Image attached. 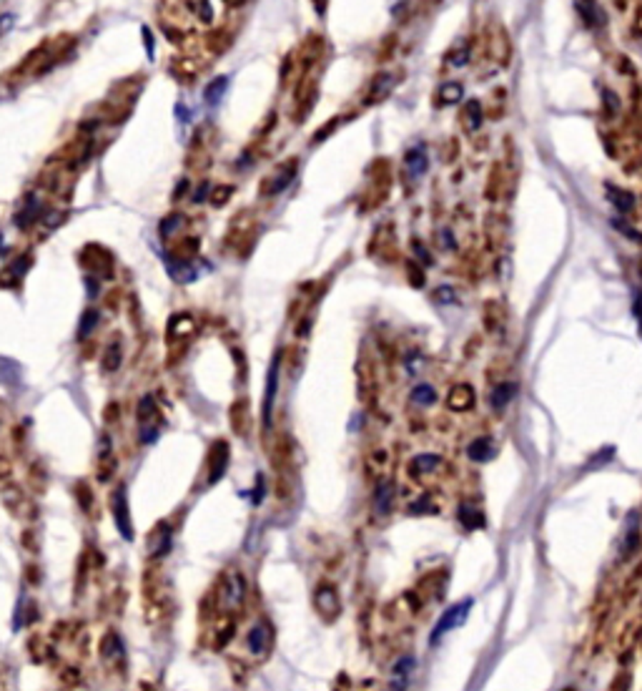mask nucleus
<instances>
[{
  "label": "nucleus",
  "mask_w": 642,
  "mask_h": 691,
  "mask_svg": "<svg viewBox=\"0 0 642 691\" xmlns=\"http://www.w3.org/2000/svg\"><path fill=\"white\" fill-rule=\"evenodd\" d=\"M471 603H474V601L464 599V601H460V603H454L451 609L444 611V613H441V619L437 621L434 631L430 633L431 644H440V639L444 636V633H450L451 629H460L461 623L467 621V613L471 611Z\"/></svg>",
  "instance_id": "nucleus-1"
},
{
  "label": "nucleus",
  "mask_w": 642,
  "mask_h": 691,
  "mask_svg": "<svg viewBox=\"0 0 642 691\" xmlns=\"http://www.w3.org/2000/svg\"><path fill=\"white\" fill-rule=\"evenodd\" d=\"M113 516H116V526H119L120 536L126 540H133V526H130V513H129V500H126V488L120 486L113 496Z\"/></svg>",
  "instance_id": "nucleus-2"
},
{
  "label": "nucleus",
  "mask_w": 642,
  "mask_h": 691,
  "mask_svg": "<svg viewBox=\"0 0 642 691\" xmlns=\"http://www.w3.org/2000/svg\"><path fill=\"white\" fill-rule=\"evenodd\" d=\"M316 609L326 621L337 619L339 616V596H337V591L329 589V586H324V589L316 591Z\"/></svg>",
  "instance_id": "nucleus-3"
},
{
  "label": "nucleus",
  "mask_w": 642,
  "mask_h": 691,
  "mask_svg": "<svg viewBox=\"0 0 642 691\" xmlns=\"http://www.w3.org/2000/svg\"><path fill=\"white\" fill-rule=\"evenodd\" d=\"M276 385H279V355L274 357V362H271L266 395H264V425L266 427L271 423V407H274V397H276Z\"/></svg>",
  "instance_id": "nucleus-4"
},
{
  "label": "nucleus",
  "mask_w": 642,
  "mask_h": 691,
  "mask_svg": "<svg viewBox=\"0 0 642 691\" xmlns=\"http://www.w3.org/2000/svg\"><path fill=\"white\" fill-rule=\"evenodd\" d=\"M271 644V631L266 623H256L254 629L249 631V651L254 656H261V654H266Z\"/></svg>",
  "instance_id": "nucleus-5"
},
{
  "label": "nucleus",
  "mask_w": 642,
  "mask_h": 691,
  "mask_svg": "<svg viewBox=\"0 0 642 691\" xmlns=\"http://www.w3.org/2000/svg\"><path fill=\"white\" fill-rule=\"evenodd\" d=\"M427 153H424V149L421 146H417V149H411L409 153H407V172H409L411 179H419L421 173L427 172Z\"/></svg>",
  "instance_id": "nucleus-6"
},
{
  "label": "nucleus",
  "mask_w": 642,
  "mask_h": 691,
  "mask_svg": "<svg viewBox=\"0 0 642 691\" xmlns=\"http://www.w3.org/2000/svg\"><path fill=\"white\" fill-rule=\"evenodd\" d=\"M391 496H394V488H391V483H379L377 490H374V508L377 513H389L391 508Z\"/></svg>",
  "instance_id": "nucleus-7"
},
{
  "label": "nucleus",
  "mask_w": 642,
  "mask_h": 691,
  "mask_svg": "<svg viewBox=\"0 0 642 691\" xmlns=\"http://www.w3.org/2000/svg\"><path fill=\"white\" fill-rule=\"evenodd\" d=\"M226 89H229V79H226V76H221V79H213V81L206 86V91H203V99H206V103H209V106H216V103L223 99Z\"/></svg>",
  "instance_id": "nucleus-8"
},
{
  "label": "nucleus",
  "mask_w": 642,
  "mask_h": 691,
  "mask_svg": "<svg viewBox=\"0 0 642 691\" xmlns=\"http://www.w3.org/2000/svg\"><path fill=\"white\" fill-rule=\"evenodd\" d=\"M577 11L585 16V21L595 23V26H602L605 23V13L600 11V5H597V0H580L577 3Z\"/></svg>",
  "instance_id": "nucleus-9"
},
{
  "label": "nucleus",
  "mask_w": 642,
  "mask_h": 691,
  "mask_svg": "<svg viewBox=\"0 0 642 691\" xmlns=\"http://www.w3.org/2000/svg\"><path fill=\"white\" fill-rule=\"evenodd\" d=\"M512 393H514V387H512L510 382H502V385H497L490 393V405L494 407V410H504L507 403L512 400Z\"/></svg>",
  "instance_id": "nucleus-10"
},
{
  "label": "nucleus",
  "mask_w": 642,
  "mask_h": 691,
  "mask_svg": "<svg viewBox=\"0 0 642 691\" xmlns=\"http://www.w3.org/2000/svg\"><path fill=\"white\" fill-rule=\"evenodd\" d=\"M461 96H464V89H461V83H457V81L441 83L440 101L444 103V106H450V103H460Z\"/></svg>",
  "instance_id": "nucleus-11"
},
{
  "label": "nucleus",
  "mask_w": 642,
  "mask_h": 691,
  "mask_svg": "<svg viewBox=\"0 0 642 691\" xmlns=\"http://www.w3.org/2000/svg\"><path fill=\"white\" fill-rule=\"evenodd\" d=\"M607 196H610V202L617 206V212H630L632 204H635L632 194L622 192V189H617V186H607Z\"/></svg>",
  "instance_id": "nucleus-12"
},
{
  "label": "nucleus",
  "mask_w": 642,
  "mask_h": 691,
  "mask_svg": "<svg viewBox=\"0 0 642 691\" xmlns=\"http://www.w3.org/2000/svg\"><path fill=\"white\" fill-rule=\"evenodd\" d=\"M471 397H474L471 387H467V385L454 387V390L450 393V405L454 407V410H467V407H470Z\"/></svg>",
  "instance_id": "nucleus-13"
},
{
  "label": "nucleus",
  "mask_w": 642,
  "mask_h": 691,
  "mask_svg": "<svg viewBox=\"0 0 642 691\" xmlns=\"http://www.w3.org/2000/svg\"><path fill=\"white\" fill-rule=\"evenodd\" d=\"M492 455V443L487 437H480V440H474L470 445V457L471 460H477V463H487Z\"/></svg>",
  "instance_id": "nucleus-14"
},
{
  "label": "nucleus",
  "mask_w": 642,
  "mask_h": 691,
  "mask_svg": "<svg viewBox=\"0 0 642 691\" xmlns=\"http://www.w3.org/2000/svg\"><path fill=\"white\" fill-rule=\"evenodd\" d=\"M294 173H296V166L291 163V166H286L284 172L276 173V176H274V182H271V186H269V189H266V192H269V194H279L281 189H286V186H289V183H291V179H294Z\"/></svg>",
  "instance_id": "nucleus-15"
},
{
  "label": "nucleus",
  "mask_w": 642,
  "mask_h": 691,
  "mask_svg": "<svg viewBox=\"0 0 642 691\" xmlns=\"http://www.w3.org/2000/svg\"><path fill=\"white\" fill-rule=\"evenodd\" d=\"M120 365V345L119 342H110L109 350H106V355H103V370L106 372H113V370H119Z\"/></svg>",
  "instance_id": "nucleus-16"
},
{
  "label": "nucleus",
  "mask_w": 642,
  "mask_h": 691,
  "mask_svg": "<svg viewBox=\"0 0 642 691\" xmlns=\"http://www.w3.org/2000/svg\"><path fill=\"white\" fill-rule=\"evenodd\" d=\"M440 466V457L437 455H419L417 460H411V470L417 473V476H421V473H430V470H434Z\"/></svg>",
  "instance_id": "nucleus-17"
},
{
  "label": "nucleus",
  "mask_w": 642,
  "mask_h": 691,
  "mask_svg": "<svg viewBox=\"0 0 642 691\" xmlns=\"http://www.w3.org/2000/svg\"><path fill=\"white\" fill-rule=\"evenodd\" d=\"M460 520L467 529H482V526H484V516L477 513V510H470V506H461Z\"/></svg>",
  "instance_id": "nucleus-18"
},
{
  "label": "nucleus",
  "mask_w": 642,
  "mask_h": 691,
  "mask_svg": "<svg viewBox=\"0 0 642 691\" xmlns=\"http://www.w3.org/2000/svg\"><path fill=\"white\" fill-rule=\"evenodd\" d=\"M411 400H414L417 405H431V403L437 400V395H434V390H431L430 385H419L411 390Z\"/></svg>",
  "instance_id": "nucleus-19"
},
{
  "label": "nucleus",
  "mask_w": 642,
  "mask_h": 691,
  "mask_svg": "<svg viewBox=\"0 0 642 691\" xmlns=\"http://www.w3.org/2000/svg\"><path fill=\"white\" fill-rule=\"evenodd\" d=\"M480 123H482V106L477 101H471L470 106H467V126L474 131V129H480Z\"/></svg>",
  "instance_id": "nucleus-20"
},
{
  "label": "nucleus",
  "mask_w": 642,
  "mask_h": 691,
  "mask_svg": "<svg viewBox=\"0 0 642 691\" xmlns=\"http://www.w3.org/2000/svg\"><path fill=\"white\" fill-rule=\"evenodd\" d=\"M411 669H414V659H401L399 664H397V669H394L399 674V684H397V686H404V681H407Z\"/></svg>",
  "instance_id": "nucleus-21"
},
{
  "label": "nucleus",
  "mask_w": 642,
  "mask_h": 691,
  "mask_svg": "<svg viewBox=\"0 0 642 691\" xmlns=\"http://www.w3.org/2000/svg\"><path fill=\"white\" fill-rule=\"evenodd\" d=\"M96 312H86V322H83V330H80V337H86L96 327Z\"/></svg>",
  "instance_id": "nucleus-22"
},
{
  "label": "nucleus",
  "mask_w": 642,
  "mask_h": 691,
  "mask_svg": "<svg viewBox=\"0 0 642 691\" xmlns=\"http://www.w3.org/2000/svg\"><path fill=\"white\" fill-rule=\"evenodd\" d=\"M467 56H470L467 48H461L460 53H454V56H451V63H454V66H464V63H467Z\"/></svg>",
  "instance_id": "nucleus-23"
},
{
  "label": "nucleus",
  "mask_w": 642,
  "mask_h": 691,
  "mask_svg": "<svg viewBox=\"0 0 642 691\" xmlns=\"http://www.w3.org/2000/svg\"><path fill=\"white\" fill-rule=\"evenodd\" d=\"M143 36H146V48H149V56H153V38H150L149 28H143Z\"/></svg>",
  "instance_id": "nucleus-24"
}]
</instances>
